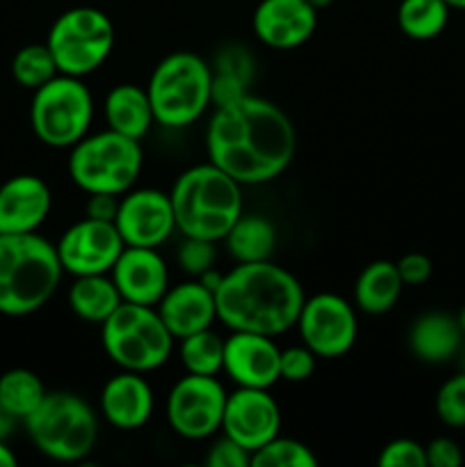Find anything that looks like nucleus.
<instances>
[{"label": "nucleus", "instance_id": "nucleus-1", "mask_svg": "<svg viewBox=\"0 0 465 467\" xmlns=\"http://www.w3.org/2000/svg\"><path fill=\"white\" fill-rule=\"evenodd\" d=\"M205 149L210 162L240 185H260L290 167L296 132L278 105L246 94L217 108L205 132Z\"/></svg>", "mask_w": 465, "mask_h": 467}, {"label": "nucleus", "instance_id": "nucleus-2", "mask_svg": "<svg viewBox=\"0 0 465 467\" xmlns=\"http://www.w3.org/2000/svg\"><path fill=\"white\" fill-rule=\"evenodd\" d=\"M304 301L301 283L269 260L240 263L214 292L217 319L223 327L269 337L296 327Z\"/></svg>", "mask_w": 465, "mask_h": 467}, {"label": "nucleus", "instance_id": "nucleus-3", "mask_svg": "<svg viewBox=\"0 0 465 467\" xmlns=\"http://www.w3.org/2000/svg\"><path fill=\"white\" fill-rule=\"evenodd\" d=\"M57 246L35 233L0 235V313L23 317L41 306L62 281Z\"/></svg>", "mask_w": 465, "mask_h": 467}, {"label": "nucleus", "instance_id": "nucleus-4", "mask_svg": "<svg viewBox=\"0 0 465 467\" xmlns=\"http://www.w3.org/2000/svg\"><path fill=\"white\" fill-rule=\"evenodd\" d=\"M169 196L176 228L185 237L223 240L242 217L240 182L212 162L181 173Z\"/></svg>", "mask_w": 465, "mask_h": 467}, {"label": "nucleus", "instance_id": "nucleus-5", "mask_svg": "<svg viewBox=\"0 0 465 467\" xmlns=\"http://www.w3.org/2000/svg\"><path fill=\"white\" fill-rule=\"evenodd\" d=\"M23 422L36 450L59 463H78L98 441L94 409L73 392H46L44 401Z\"/></svg>", "mask_w": 465, "mask_h": 467}, {"label": "nucleus", "instance_id": "nucleus-6", "mask_svg": "<svg viewBox=\"0 0 465 467\" xmlns=\"http://www.w3.org/2000/svg\"><path fill=\"white\" fill-rule=\"evenodd\" d=\"M155 121L167 128L194 123L212 103V67L194 53H171L153 68L149 87Z\"/></svg>", "mask_w": 465, "mask_h": 467}, {"label": "nucleus", "instance_id": "nucleus-7", "mask_svg": "<svg viewBox=\"0 0 465 467\" xmlns=\"http://www.w3.org/2000/svg\"><path fill=\"white\" fill-rule=\"evenodd\" d=\"M176 337L155 306L123 301L103 322V349L121 369L153 372L169 360Z\"/></svg>", "mask_w": 465, "mask_h": 467}, {"label": "nucleus", "instance_id": "nucleus-8", "mask_svg": "<svg viewBox=\"0 0 465 467\" xmlns=\"http://www.w3.org/2000/svg\"><path fill=\"white\" fill-rule=\"evenodd\" d=\"M144 164L140 140L105 130L85 135L71 150L68 173L87 194H126Z\"/></svg>", "mask_w": 465, "mask_h": 467}, {"label": "nucleus", "instance_id": "nucleus-9", "mask_svg": "<svg viewBox=\"0 0 465 467\" xmlns=\"http://www.w3.org/2000/svg\"><path fill=\"white\" fill-rule=\"evenodd\" d=\"M94 117V99L80 78L57 73L35 89L30 123L36 140L53 149L76 146L87 135Z\"/></svg>", "mask_w": 465, "mask_h": 467}, {"label": "nucleus", "instance_id": "nucleus-10", "mask_svg": "<svg viewBox=\"0 0 465 467\" xmlns=\"http://www.w3.org/2000/svg\"><path fill=\"white\" fill-rule=\"evenodd\" d=\"M46 46L53 53L59 73L73 78L89 76L112 53L114 26L100 9L73 7L55 18Z\"/></svg>", "mask_w": 465, "mask_h": 467}, {"label": "nucleus", "instance_id": "nucleus-11", "mask_svg": "<svg viewBox=\"0 0 465 467\" xmlns=\"http://www.w3.org/2000/svg\"><path fill=\"white\" fill-rule=\"evenodd\" d=\"M226 400L217 379L187 372L167 397L169 427L187 441H205L222 429Z\"/></svg>", "mask_w": 465, "mask_h": 467}, {"label": "nucleus", "instance_id": "nucleus-12", "mask_svg": "<svg viewBox=\"0 0 465 467\" xmlns=\"http://www.w3.org/2000/svg\"><path fill=\"white\" fill-rule=\"evenodd\" d=\"M305 347L319 358H337L354 347L358 337V319L346 299L322 292L304 301L296 319Z\"/></svg>", "mask_w": 465, "mask_h": 467}, {"label": "nucleus", "instance_id": "nucleus-13", "mask_svg": "<svg viewBox=\"0 0 465 467\" xmlns=\"http://www.w3.org/2000/svg\"><path fill=\"white\" fill-rule=\"evenodd\" d=\"M126 249L114 222L85 217L67 228L57 242V255L64 272L73 276L112 272L114 263Z\"/></svg>", "mask_w": 465, "mask_h": 467}, {"label": "nucleus", "instance_id": "nucleus-14", "mask_svg": "<svg viewBox=\"0 0 465 467\" xmlns=\"http://www.w3.org/2000/svg\"><path fill=\"white\" fill-rule=\"evenodd\" d=\"M119 235L126 246H155L164 244L176 231L171 196L160 190H135L119 201L114 217Z\"/></svg>", "mask_w": 465, "mask_h": 467}, {"label": "nucleus", "instance_id": "nucleus-15", "mask_svg": "<svg viewBox=\"0 0 465 467\" xmlns=\"http://www.w3.org/2000/svg\"><path fill=\"white\" fill-rule=\"evenodd\" d=\"M223 436L253 454L281 431V409L264 388H237L228 395L222 420Z\"/></svg>", "mask_w": 465, "mask_h": 467}, {"label": "nucleus", "instance_id": "nucleus-16", "mask_svg": "<svg viewBox=\"0 0 465 467\" xmlns=\"http://www.w3.org/2000/svg\"><path fill=\"white\" fill-rule=\"evenodd\" d=\"M223 369L240 388H269L281 379V349L263 333L232 331L223 340Z\"/></svg>", "mask_w": 465, "mask_h": 467}, {"label": "nucleus", "instance_id": "nucleus-17", "mask_svg": "<svg viewBox=\"0 0 465 467\" xmlns=\"http://www.w3.org/2000/svg\"><path fill=\"white\" fill-rule=\"evenodd\" d=\"M112 281L128 304L158 306L169 290V269L149 246H126L112 267Z\"/></svg>", "mask_w": 465, "mask_h": 467}, {"label": "nucleus", "instance_id": "nucleus-18", "mask_svg": "<svg viewBox=\"0 0 465 467\" xmlns=\"http://www.w3.org/2000/svg\"><path fill=\"white\" fill-rule=\"evenodd\" d=\"M315 27L317 9L308 0H260L253 12L255 36L269 48H296L313 36Z\"/></svg>", "mask_w": 465, "mask_h": 467}, {"label": "nucleus", "instance_id": "nucleus-19", "mask_svg": "<svg viewBox=\"0 0 465 467\" xmlns=\"http://www.w3.org/2000/svg\"><path fill=\"white\" fill-rule=\"evenodd\" d=\"M53 205L50 187L39 176L23 173L0 185V235L35 233Z\"/></svg>", "mask_w": 465, "mask_h": 467}, {"label": "nucleus", "instance_id": "nucleus-20", "mask_svg": "<svg viewBox=\"0 0 465 467\" xmlns=\"http://www.w3.org/2000/svg\"><path fill=\"white\" fill-rule=\"evenodd\" d=\"M158 313L167 324L169 333L178 340L191 333L205 331L217 319L214 292L208 290L201 281H187L167 290L160 299Z\"/></svg>", "mask_w": 465, "mask_h": 467}, {"label": "nucleus", "instance_id": "nucleus-21", "mask_svg": "<svg viewBox=\"0 0 465 467\" xmlns=\"http://www.w3.org/2000/svg\"><path fill=\"white\" fill-rule=\"evenodd\" d=\"M100 410L112 427L121 431L144 427L153 415V390L140 372H128L109 379L100 392Z\"/></svg>", "mask_w": 465, "mask_h": 467}, {"label": "nucleus", "instance_id": "nucleus-22", "mask_svg": "<svg viewBox=\"0 0 465 467\" xmlns=\"http://www.w3.org/2000/svg\"><path fill=\"white\" fill-rule=\"evenodd\" d=\"M463 331L456 317L447 313H424L408 331V347L424 363H447L460 349Z\"/></svg>", "mask_w": 465, "mask_h": 467}, {"label": "nucleus", "instance_id": "nucleus-23", "mask_svg": "<svg viewBox=\"0 0 465 467\" xmlns=\"http://www.w3.org/2000/svg\"><path fill=\"white\" fill-rule=\"evenodd\" d=\"M105 119H108L109 130L141 140L149 132L150 123L155 121V114L146 89L126 82L109 89L105 99Z\"/></svg>", "mask_w": 465, "mask_h": 467}, {"label": "nucleus", "instance_id": "nucleus-24", "mask_svg": "<svg viewBox=\"0 0 465 467\" xmlns=\"http://www.w3.org/2000/svg\"><path fill=\"white\" fill-rule=\"evenodd\" d=\"M401 290H404V281L397 272V263L374 260L360 272L354 296L360 310H365L367 315H383L395 308Z\"/></svg>", "mask_w": 465, "mask_h": 467}, {"label": "nucleus", "instance_id": "nucleus-25", "mask_svg": "<svg viewBox=\"0 0 465 467\" xmlns=\"http://www.w3.org/2000/svg\"><path fill=\"white\" fill-rule=\"evenodd\" d=\"M121 304V295L108 274L76 276V283L68 290V306L85 322L103 324Z\"/></svg>", "mask_w": 465, "mask_h": 467}, {"label": "nucleus", "instance_id": "nucleus-26", "mask_svg": "<svg viewBox=\"0 0 465 467\" xmlns=\"http://www.w3.org/2000/svg\"><path fill=\"white\" fill-rule=\"evenodd\" d=\"M223 240H226L228 254L237 263H260L272 255L276 246V231L269 219L258 217V214H251V217L242 214Z\"/></svg>", "mask_w": 465, "mask_h": 467}, {"label": "nucleus", "instance_id": "nucleus-27", "mask_svg": "<svg viewBox=\"0 0 465 467\" xmlns=\"http://www.w3.org/2000/svg\"><path fill=\"white\" fill-rule=\"evenodd\" d=\"M450 9L445 0H401L397 9V23L406 36L427 41L445 30Z\"/></svg>", "mask_w": 465, "mask_h": 467}, {"label": "nucleus", "instance_id": "nucleus-28", "mask_svg": "<svg viewBox=\"0 0 465 467\" xmlns=\"http://www.w3.org/2000/svg\"><path fill=\"white\" fill-rule=\"evenodd\" d=\"M44 397V383L30 369L14 368L0 377V406L16 420H26Z\"/></svg>", "mask_w": 465, "mask_h": 467}, {"label": "nucleus", "instance_id": "nucleus-29", "mask_svg": "<svg viewBox=\"0 0 465 467\" xmlns=\"http://www.w3.org/2000/svg\"><path fill=\"white\" fill-rule=\"evenodd\" d=\"M181 360L190 374L214 377L223 369V340L210 328L191 333L181 340Z\"/></svg>", "mask_w": 465, "mask_h": 467}, {"label": "nucleus", "instance_id": "nucleus-30", "mask_svg": "<svg viewBox=\"0 0 465 467\" xmlns=\"http://www.w3.org/2000/svg\"><path fill=\"white\" fill-rule=\"evenodd\" d=\"M57 64H55L53 53L46 44L23 46L12 59V76L26 89H39L48 80L57 76Z\"/></svg>", "mask_w": 465, "mask_h": 467}, {"label": "nucleus", "instance_id": "nucleus-31", "mask_svg": "<svg viewBox=\"0 0 465 467\" xmlns=\"http://www.w3.org/2000/svg\"><path fill=\"white\" fill-rule=\"evenodd\" d=\"M253 467H317V456L308 445L294 438H272L251 454Z\"/></svg>", "mask_w": 465, "mask_h": 467}, {"label": "nucleus", "instance_id": "nucleus-32", "mask_svg": "<svg viewBox=\"0 0 465 467\" xmlns=\"http://www.w3.org/2000/svg\"><path fill=\"white\" fill-rule=\"evenodd\" d=\"M436 413L447 427H465V372L442 383L436 395Z\"/></svg>", "mask_w": 465, "mask_h": 467}, {"label": "nucleus", "instance_id": "nucleus-33", "mask_svg": "<svg viewBox=\"0 0 465 467\" xmlns=\"http://www.w3.org/2000/svg\"><path fill=\"white\" fill-rule=\"evenodd\" d=\"M217 260V249L212 240H201V237H185V242L178 249V263L187 274L199 278L208 269H212Z\"/></svg>", "mask_w": 465, "mask_h": 467}, {"label": "nucleus", "instance_id": "nucleus-34", "mask_svg": "<svg viewBox=\"0 0 465 467\" xmlns=\"http://www.w3.org/2000/svg\"><path fill=\"white\" fill-rule=\"evenodd\" d=\"M381 467H427V451L410 438H399L383 447L378 456Z\"/></svg>", "mask_w": 465, "mask_h": 467}, {"label": "nucleus", "instance_id": "nucleus-35", "mask_svg": "<svg viewBox=\"0 0 465 467\" xmlns=\"http://www.w3.org/2000/svg\"><path fill=\"white\" fill-rule=\"evenodd\" d=\"M317 356L308 347H290L281 351V379L290 383H301L313 377Z\"/></svg>", "mask_w": 465, "mask_h": 467}, {"label": "nucleus", "instance_id": "nucleus-36", "mask_svg": "<svg viewBox=\"0 0 465 467\" xmlns=\"http://www.w3.org/2000/svg\"><path fill=\"white\" fill-rule=\"evenodd\" d=\"M205 465L208 467H249L251 465V451H246L244 447L237 445L235 441H231L228 436H223L222 441H217L212 447H210L208 456H205Z\"/></svg>", "mask_w": 465, "mask_h": 467}, {"label": "nucleus", "instance_id": "nucleus-37", "mask_svg": "<svg viewBox=\"0 0 465 467\" xmlns=\"http://www.w3.org/2000/svg\"><path fill=\"white\" fill-rule=\"evenodd\" d=\"M424 451H427V467H460L463 463V451L451 438H436L424 447Z\"/></svg>", "mask_w": 465, "mask_h": 467}, {"label": "nucleus", "instance_id": "nucleus-38", "mask_svg": "<svg viewBox=\"0 0 465 467\" xmlns=\"http://www.w3.org/2000/svg\"><path fill=\"white\" fill-rule=\"evenodd\" d=\"M397 272H399L404 285H422L431 278L433 265L424 254H406L397 263Z\"/></svg>", "mask_w": 465, "mask_h": 467}, {"label": "nucleus", "instance_id": "nucleus-39", "mask_svg": "<svg viewBox=\"0 0 465 467\" xmlns=\"http://www.w3.org/2000/svg\"><path fill=\"white\" fill-rule=\"evenodd\" d=\"M119 210L117 194H91L87 201V217L103 219V222H114Z\"/></svg>", "mask_w": 465, "mask_h": 467}, {"label": "nucleus", "instance_id": "nucleus-40", "mask_svg": "<svg viewBox=\"0 0 465 467\" xmlns=\"http://www.w3.org/2000/svg\"><path fill=\"white\" fill-rule=\"evenodd\" d=\"M14 424H16V418H14V415H9L7 410L0 406V441H7V438L12 436Z\"/></svg>", "mask_w": 465, "mask_h": 467}, {"label": "nucleus", "instance_id": "nucleus-41", "mask_svg": "<svg viewBox=\"0 0 465 467\" xmlns=\"http://www.w3.org/2000/svg\"><path fill=\"white\" fill-rule=\"evenodd\" d=\"M199 281H201V283H203V285H205V287H208V290L217 292V287H219V285H222L223 276H222V274L212 272V269H208V272H205V274H201V276H199Z\"/></svg>", "mask_w": 465, "mask_h": 467}, {"label": "nucleus", "instance_id": "nucleus-42", "mask_svg": "<svg viewBox=\"0 0 465 467\" xmlns=\"http://www.w3.org/2000/svg\"><path fill=\"white\" fill-rule=\"evenodd\" d=\"M0 467H16V456L5 441H0Z\"/></svg>", "mask_w": 465, "mask_h": 467}, {"label": "nucleus", "instance_id": "nucleus-43", "mask_svg": "<svg viewBox=\"0 0 465 467\" xmlns=\"http://www.w3.org/2000/svg\"><path fill=\"white\" fill-rule=\"evenodd\" d=\"M310 5H313L315 9H324V7H328V5L333 3V0H308Z\"/></svg>", "mask_w": 465, "mask_h": 467}, {"label": "nucleus", "instance_id": "nucleus-44", "mask_svg": "<svg viewBox=\"0 0 465 467\" xmlns=\"http://www.w3.org/2000/svg\"><path fill=\"white\" fill-rule=\"evenodd\" d=\"M456 322H459L460 331H463V336H465V306H463V308H460V313L456 315Z\"/></svg>", "mask_w": 465, "mask_h": 467}, {"label": "nucleus", "instance_id": "nucleus-45", "mask_svg": "<svg viewBox=\"0 0 465 467\" xmlns=\"http://www.w3.org/2000/svg\"><path fill=\"white\" fill-rule=\"evenodd\" d=\"M451 9H465V0H445Z\"/></svg>", "mask_w": 465, "mask_h": 467}, {"label": "nucleus", "instance_id": "nucleus-46", "mask_svg": "<svg viewBox=\"0 0 465 467\" xmlns=\"http://www.w3.org/2000/svg\"><path fill=\"white\" fill-rule=\"evenodd\" d=\"M463 372H465V354H463Z\"/></svg>", "mask_w": 465, "mask_h": 467}]
</instances>
